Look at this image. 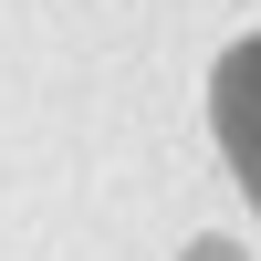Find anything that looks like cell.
Masks as SVG:
<instances>
[{
	"label": "cell",
	"mask_w": 261,
	"mask_h": 261,
	"mask_svg": "<svg viewBox=\"0 0 261 261\" xmlns=\"http://www.w3.org/2000/svg\"><path fill=\"white\" fill-rule=\"evenodd\" d=\"M209 125H220V157H230V178L251 188V220H261V32L220 53V73H209Z\"/></svg>",
	"instance_id": "6da1fadb"
},
{
	"label": "cell",
	"mask_w": 261,
	"mask_h": 261,
	"mask_svg": "<svg viewBox=\"0 0 261 261\" xmlns=\"http://www.w3.org/2000/svg\"><path fill=\"white\" fill-rule=\"evenodd\" d=\"M178 261H251V251H241V241H220V230H209V241H188Z\"/></svg>",
	"instance_id": "7a4b0ae2"
}]
</instances>
